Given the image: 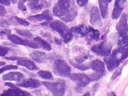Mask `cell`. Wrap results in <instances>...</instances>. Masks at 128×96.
I'll use <instances>...</instances> for the list:
<instances>
[{
	"mask_svg": "<svg viewBox=\"0 0 128 96\" xmlns=\"http://www.w3.org/2000/svg\"><path fill=\"white\" fill-rule=\"evenodd\" d=\"M128 57V46H120L114 50L112 54L104 58L107 68L112 72L118 67L123 61Z\"/></svg>",
	"mask_w": 128,
	"mask_h": 96,
	"instance_id": "obj_1",
	"label": "cell"
},
{
	"mask_svg": "<svg viewBox=\"0 0 128 96\" xmlns=\"http://www.w3.org/2000/svg\"><path fill=\"white\" fill-rule=\"evenodd\" d=\"M49 26L51 28L58 33L62 37L65 43H68L73 39V34L72 30L67 27L62 21L56 20L50 22Z\"/></svg>",
	"mask_w": 128,
	"mask_h": 96,
	"instance_id": "obj_2",
	"label": "cell"
},
{
	"mask_svg": "<svg viewBox=\"0 0 128 96\" xmlns=\"http://www.w3.org/2000/svg\"><path fill=\"white\" fill-rule=\"evenodd\" d=\"M53 71L58 76L68 78L71 74V68L66 61L63 60H57L53 64Z\"/></svg>",
	"mask_w": 128,
	"mask_h": 96,
	"instance_id": "obj_3",
	"label": "cell"
},
{
	"mask_svg": "<svg viewBox=\"0 0 128 96\" xmlns=\"http://www.w3.org/2000/svg\"><path fill=\"white\" fill-rule=\"evenodd\" d=\"M42 84L54 95H63L65 93L66 84L63 81L58 82L43 81Z\"/></svg>",
	"mask_w": 128,
	"mask_h": 96,
	"instance_id": "obj_4",
	"label": "cell"
},
{
	"mask_svg": "<svg viewBox=\"0 0 128 96\" xmlns=\"http://www.w3.org/2000/svg\"><path fill=\"white\" fill-rule=\"evenodd\" d=\"M71 0H58L53 8V14L57 17L66 15L70 11Z\"/></svg>",
	"mask_w": 128,
	"mask_h": 96,
	"instance_id": "obj_5",
	"label": "cell"
},
{
	"mask_svg": "<svg viewBox=\"0 0 128 96\" xmlns=\"http://www.w3.org/2000/svg\"><path fill=\"white\" fill-rule=\"evenodd\" d=\"M69 78L75 82L78 87H85L91 82L88 75L83 73H71Z\"/></svg>",
	"mask_w": 128,
	"mask_h": 96,
	"instance_id": "obj_6",
	"label": "cell"
},
{
	"mask_svg": "<svg viewBox=\"0 0 128 96\" xmlns=\"http://www.w3.org/2000/svg\"><path fill=\"white\" fill-rule=\"evenodd\" d=\"M8 38L11 42L15 44L28 46L31 48H33V49H38V48H39L38 43L35 41L33 42L27 39H23L18 36L14 35V34H9V35H8Z\"/></svg>",
	"mask_w": 128,
	"mask_h": 96,
	"instance_id": "obj_7",
	"label": "cell"
},
{
	"mask_svg": "<svg viewBox=\"0 0 128 96\" xmlns=\"http://www.w3.org/2000/svg\"><path fill=\"white\" fill-rule=\"evenodd\" d=\"M91 50L100 57H108L111 53L112 46L108 43H101L94 46Z\"/></svg>",
	"mask_w": 128,
	"mask_h": 96,
	"instance_id": "obj_8",
	"label": "cell"
},
{
	"mask_svg": "<svg viewBox=\"0 0 128 96\" xmlns=\"http://www.w3.org/2000/svg\"><path fill=\"white\" fill-rule=\"evenodd\" d=\"M30 57L32 60L37 63H44L51 61L54 58L55 56L52 54H47L42 52H34L30 54Z\"/></svg>",
	"mask_w": 128,
	"mask_h": 96,
	"instance_id": "obj_9",
	"label": "cell"
},
{
	"mask_svg": "<svg viewBox=\"0 0 128 96\" xmlns=\"http://www.w3.org/2000/svg\"><path fill=\"white\" fill-rule=\"evenodd\" d=\"M28 19L32 21H46L42 23V25H48V23L52 21V15L49 10H46V11H44L41 14L29 16Z\"/></svg>",
	"mask_w": 128,
	"mask_h": 96,
	"instance_id": "obj_10",
	"label": "cell"
},
{
	"mask_svg": "<svg viewBox=\"0 0 128 96\" xmlns=\"http://www.w3.org/2000/svg\"><path fill=\"white\" fill-rule=\"evenodd\" d=\"M116 29L120 34V36L125 35L128 32V16L126 14L123 13L121 16L119 22L117 24Z\"/></svg>",
	"mask_w": 128,
	"mask_h": 96,
	"instance_id": "obj_11",
	"label": "cell"
},
{
	"mask_svg": "<svg viewBox=\"0 0 128 96\" xmlns=\"http://www.w3.org/2000/svg\"><path fill=\"white\" fill-rule=\"evenodd\" d=\"M126 1V0H115L112 13V18L114 20H116L120 18L125 7Z\"/></svg>",
	"mask_w": 128,
	"mask_h": 96,
	"instance_id": "obj_12",
	"label": "cell"
},
{
	"mask_svg": "<svg viewBox=\"0 0 128 96\" xmlns=\"http://www.w3.org/2000/svg\"><path fill=\"white\" fill-rule=\"evenodd\" d=\"M90 22L92 26L97 27L101 26V18L98 8L94 7L92 9L90 12Z\"/></svg>",
	"mask_w": 128,
	"mask_h": 96,
	"instance_id": "obj_13",
	"label": "cell"
},
{
	"mask_svg": "<svg viewBox=\"0 0 128 96\" xmlns=\"http://www.w3.org/2000/svg\"><path fill=\"white\" fill-rule=\"evenodd\" d=\"M41 81L34 79L30 78L27 79L21 82L20 83L17 84V86L19 87L29 88H36L41 86Z\"/></svg>",
	"mask_w": 128,
	"mask_h": 96,
	"instance_id": "obj_14",
	"label": "cell"
},
{
	"mask_svg": "<svg viewBox=\"0 0 128 96\" xmlns=\"http://www.w3.org/2000/svg\"><path fill=\"white\" fill-rule=\"evenodd\" d=\"M28 1V6L32 12H39L46 5L45 0H26Z\"/></svg>",
	"mask_w": 128,
	"mask_h": 96,
	"instance_id": "obj_15",
	"label": "cell"
},
{
	"mask_svg": "<svg viewBox=\"0 0 128 96\" xmlns=\"http://www.w3.org/2000/svg\"><path fill=\"white\" fill-rule=\"evenodd\" d=\"M1 95H8V96H28L31 95L30 93L24 91H23L18 87L12 88L3 92Z\"/></svg>",
	"mask_w": 128,
	"mask_h": 96,
	"instance_id": "obj_16",
	"label": "cell"
},
{
	"mask_svg": "<svg viewBox=\"0 0 128 96\" xmlns=\"http://www.w3.org/2000/svg\"><path fill=\"white\" fill-rule=\"evenodd\" d=\"M17 64L18 65L26 67L28 69L31 71H38L39 68L36 66L35 64L32 61L28 59H24V58H20L18 60Z\"/></svg>",
	"mask_w": 128,
	"mask_h": 96,
	"instance_id": "obj_17",
	"label": "cell"
},
{
	"mask_svg": "<svg viewBox=\"0 0 128 96\" xmlns=\"http://www.w3.org/2000/svg\"><path fill=\"white\" fill-rule=\"evenodd\" d=\"M24 74L22 73L18 72H9L7 74L3 75V80L9 81H15L16 82H20L24 78Z\"/></svg>",
	"mask_w": 128,
	"mask_h": 96,
	"instance_id": "obj_18",
	"label": "cell"
},
{
	"mask_svg": "<svg viewBox=\"0 0 128 96\" xmlns=\"http://www.w3.org/2000/svg\"><path fill=\"white\" fill-rule=\"evenodd\" d=\"M91 68L96 73L104 74L105 71V66L102 61L100 60H94L91 64Z\"/></svg>",
	"mask_w": 128,
	"mask_h": 96,
	"instance_id": "obj_19",
	"label": "cell"
},
{
	"mask_svg": "<svg viewBox=\"0 0 128 96\" xmlns=\"http://www.w3.org/2000/svg\"><path fill=\"white\" fill-rule=\"evenodd\" d=\"M89 28L85 25H80L74 27L72 28V32H74L77 34H80L81 36H86L88 32Z\"/></svg>",
	"mask_w": 128,
	"mask_h": 96,
	"instance_id": "obj_20",
	"label": "cell"
},
{
	"mask_svg": "<svg viewBox=\"0 0 128 96\" xmlns=\"http://www.w3.org/2000/svg\"><path fill=\"white\" fill-rule=\"evenodd\" d=\"M100 32H99V30L95 29L92 27H89L88 32L87 35L86 36L87 39H88L90 41H97L100 39Z\"/></svg>",
	"mask_w": 128,
	"mask_h": 96,
	"instance_id": "obj_21",
	"label": "cell"
},
{
	"mask_svg": "<svg viewBox=\"0 0 128 96\" xmlns=\"http://www.w3.org/2000/svg\"><path fill=\"white\" fill-rule=\"evenodd\" d=\"M77 15V11L76 8L72 7V9L70 10L69 12L66 14V15L63 16V17H60V19L65 22H71L75 18V17Z\"/></svg>",
	"mask_w": 128,
	"mask_h": 96,
	"instance_id": "obj_22",
	"label": "cell"
},
{
	"mask_svg": "<svg viewBox=\"0 0 128 96\" xmlns=\"http://www.w3.org/2000/svg\"><path fill=\"white\" fill-rule=\"evenodd\" d=\"M108 0H98L100 14L103 19H106L108 15Z\"/></svg>",
	"mask_w": 128,
	"mask_h": 96,
	"instance_id": "obj_23",
	"label": "cell"
},
{
	"mask_svg": "<svg viewBox=\"0 0 128 96\" xmlns=\"http://www.w3.org/2000/svg\"><path fill=\"white\" fill-rule=\"evenodd\" d=\"M34 40L35 41L40 47H41L43 50H44L46 51H50L52 50V48L50 44L46 42V41L43 40L41 37L39 36H37L34 38Z\"/></svg>",
	"mask_w": 128,
	"mask_h": 96,
	"instance_id": "obj_24",
	"label": "cell"
},
{
	"mask_svg": "<svg viewBox=\"0 0 128 96\" xmlns=\"http://www.w3.org/2000/svg\"><path fill=\"white\" fill-rule=\"evenodd\" d=\"M39 76L42 78L43 79L48 80H53V76L52 74L49 71H40L38 73Z\"/></svg>",
	"mask_w": 128,
	"mask_h": 96,
	"instance_id": "obj_25",
	"label": "cell"
},
{
	"mask_svg": "<svg viewBox=\"0 0 128 96\" xmlns=\"http://www.w3.org/2000/svg\"><path fill=\"white\" fill-rule=\"evenodd\" d=\"M70 64H71L72 66L78 68V69L82 71H86L87 70H89L91 67V64L90 63H88L86 64H77L74 62H72V61H70Z\"/></svg>",
	"mask_w": 128,
	"mask_h": 96,
	"instance_id": "obj_26",
	"label": "cell"
},
{
	"mask_svg": "<svg viewBox=\"0 0 128 96\" xmlns=\"http://www.w3.org/2000/svg\"><path fill=\"white\" fill-rule=\"evenodd\" d=\"M13 21H14V18H10L8 19H0V27H3V28L8 27L13 24L14 22Z\"/></svg>",
	"mask_w": 128,
	"mask_h": 96,
	"instance_id": "obj_27",
	"label": "cell"
},
{
	"mask_svg": "<svg viewBox=\"0 0 128 96\" xmlns=\"http://www.w3.org/2000/svg\"><path fill=\"white\" fill-rule=\"evenodd\" d=\"M16 32L18 33L20 35H21L23 36L28 37L29 39H32L33 37L32 34L28 30H24V29H15Z\"/></svg>",
	"mask_w": 128,
	"mask_h": 96,
	"instance_id": "obj_28",
	"label": "cell"
},
{
	"mask_svg": "<svg viewBox=\"0 0 128 96\" xmlns=\"http://www.w3.org/2000/svg\"><path fill=\"white\" fill-rule=\"evenodd\" d=\"M118 45L120 46H128V32L125 35L120 36L118 40Z\"/></svg>",
	"mask_w": 128,
	"mask_h": 96,
	"instance_id": "obj_29",
	"label": "cell"
},
{
	"mask_svg": "<svg viewBox=\"0 0 128 96\" xmlns=\"http://www.w3.org/2000/svg\"><path fill=\"white\" fill-rule=\"evenodd\" d=\"M89 56H90L88 54L83 55V56H78V57L75 58V60L77 64H82L85 61H86V60L89 59Z\"/></svg>",
	"mask_w": 128,
	"mask_h": 96,
	"instance_id": "obj_30",
	"label": "cell"
},
{
	"mask_svg": "<svg viewBox=\"0 0 128 96\" xmlns=\"http://www.w3.org/2000/svg\"><path fill=\"white\" fill-rule=\"evenodd\" d=\"M18 67L15 65H6V66L3 67L1 68H0V74H1L4 72L10 70H16L18 69Z\"/></svg>",
	"mask_w": 128,
	"mask_h": 96,
	"instance_id": "obj_31",
	"label": "cell"
},
{
	"mask_svg": "<svg viewBox=\"0 0 128 96\" xmlns=\"http://www.w3.org/2000/svg\"><path fill=\"white\" fill-rule=\"evenodd\" d=\"M10 50V48L8 47L0 46V56L4 57L9 52Z\"/></svg>",
	"mask_w": 128,
	"mask_h": 96,
	"instance_id": "obj_32",
	"label": "cell"
},
{
	"mask_svg": "<svg viewBox=\"0 0 128 96\" xmlns=\"http://www.w3.org/2000/svg\"><path fill=\"white\" fill-rule=\"evenodd\" d=\"M26 1V0H18V8L22 11H26V6L24 5V3Z\"/></svg>",
	"mask_w": 128,
	"mask_h": 96,
	"instance_id": "obj_33",
	"label": "cell"
},
{
	"mask_svg": "<svg viewBox=\"0 0 128 96\" xmlns=\"http://www.w3.org/2000/svg\"><path fill=\"white\" fill-rule=\"evenodd\" d=\"M14 19L16 22L18 23L19 24H20V25H22L23 26H28L29 25V22H28V21H26L25 20H23L22 19H20L18 18V17L15 16Z\"/></svg>",
	"mask_w": 128,
	"mask_h": 96,
	"instance_id": "obj_34",
	"label": "cell"
},
{
	"mask_svg": "<svg viewBox=\"0 0 128 96\" xmlns=\"http://www.w3.org/2000/svg\"><path fill=\"white\" fill-rule=\"evenodd\" d=\"M122 67L117 69V70L114 72V73L113 74L112 76V79H114L117 78L118 76V75H120L121 74V72H122Z\"/></svg>",
	"mask_w": 128,
	"mask_h": 96,
	"instance_id": "obj_35",
	"label": "cell"
},
{
	"mask_svg": "<svg viewBox=\"0 0 128 96\" xmlns=\"http://www.w3.org/2000/svg\"><path fill=\"white\" fill-rule=\"evenodd\" d=\"M77 3L80 7H84L86 5L88 0H76Z\"/></svg>",
	"mask_w": 128,
	"mask_h": 96,
	"instance_id": "obj_36",
	"label": "cell"
},
{
	"mask_svg": "<svg viewBox=\"0 0 128 96\" xmlns=\"http://www.w3.org/2000/svg\"><path fill=\"white\" fill-rule=\"evenodd\" d=\"M6 14V10L4 7L0 5V16H4Z\"/></svg>",
	"mask_w": 128,
	"mask_h": 96,
	"instance_id": "obj_37",
	"label": "cell"
},
{
	"mask_svg": "<svg viewBox=\"0 0 128 96\" xmlns=\"http://www.w3.org/2000/svg\"><path fill=\"white\" fill-rule=\"evenodd\" d=\"M11 33V30L9 29H4L2 30L1 32H0V35H9V34Z\"/></svg>",
	"mask_w": 128,
	"mask_h": 96,
	"instance_id": "obj_38",
	"label": "cell"
},
{
	"mask_svg": "<svg viewBox=\"0 0 128 96\" xmlns=\"http://www.w3.org/2000/svg\"><path fill=\"white\" fill-rule=\"evenodd\" d=\"M0 3L3 5L9 6H10V1L9 0H0Z\"/></svg>",
	"mask_w": 128,
	"mask_h": 96,
	"instance_id": "obj_39",
	"label": "cell"
},
{
	"mask_svg": "<svg viewBox=\"0 0 128 96\" xmlns=\"http://www.w3.org/2000/svg\"><path fill=\"white\" fill-rule=\"evenodd\" d=\"M5 59H7V60H18L20 58L17 57H4Z\"/></svg>",
	"mask_w": 128,
	"mask_h": 96,
	"instance_id": "obj_40",
	"label": "cell"
},
{
	"mask_svg": "<svg viewBox=\"0 0 128 96\" xmlns=\"http://www.w3.org/2000/svg\"><path fill=\"white\" fill-rule=\"evenodd\" d=\"M5 85H6V86H8L10 87H12V88H16V87H18L17 86H15V85L12 84V83H6L5 84Z\"/></svg>",
	"mask_w": 128,
	"mask_h": 96,
	"instance_id": "obj_41",
	"label": "cell"
},
{
	"mask_svg": "<svg viewBox=\"0 0 128 96\" xmlns=\"http://www.w3.org/2000/svg\"><path fill=\"white\" fill-rule=\"evenodd\" d=\"M55 41L57 44H62V43L61 40L59 39L58 38H56V37L55 38Z\"/></svg>",
	"mask_w": 128,
	"mask_h": 96,
	"instance_id": "obj_42",
	"label": "cell"
},
{
	"mask_svg": "<svg viewBox=\"0 0 128 96\" xmlns=\"http://www.w3.org/2000/svg\"><path fill=\"white\" fill-rule=\"evenodd\" d=\"M6 64L5 62H2V61H0V67L3 66V65H4Z\"/></svg>",
	"mask_w": 128,
	"mask_h": 96,
	"instance_id": "obj_43",
	"label": "cell"
},
{
	"mask_svg": "<svg viewBox=\"0 0 128 96\" xmlns=\"http://www.w3.org/2000/svg\"><path fill=\"white\" fill-rule=\"evenodd\" d=\"M9 1H11L14 4H15V3H17V0H9Z\"/></svg>",
	"mask_w": 128,
	"mask_h": 96,
	"instance_id": "obj_44",
	"label": "cell"
},
{
	"mask_svg": "<svg viewBox=\"0 0 128 96\" xmlns=\"http://www.w3.org/2000/svg\"><path fill=\"white\" fill-rule=\"evenodd\" d=\"M108 95H116L114 93H109L108 94Z\"/></svg>",
	"mask_w": 128,
	"mask_h": 96,
	"instance_id": "obj_45",
	"label": "cell"
},
{
	"mask_svg": "<svg viewBox=\"0 0 128 96\" xmlns=\"http://www.w3.org/2000/svg\"><path fill=\"white\" fill-rule=\"evenodd\" d=\"M90 95L89 93H85L83 95Z\"/></svg>",
	"mask_w": 128,
	"mask_h": 96,
	"instance_id": "obj_46",
	"label": "cell"
},
{
	"mask_svg": "<svg viewBox=\"0 0 128 96\" xmlns=\"http://www.w3.org/2000/svg\"><path fill=\"white\" fill-rule=\"evenodd\" d=\"M108 1H109V2H111L112 1V0H108Z\"/></svg>",
	"mask_w": 128,
	"mask_h": 96,
	"instance_id": "obj_47",
	"label": "cell"
}]
</instances>
